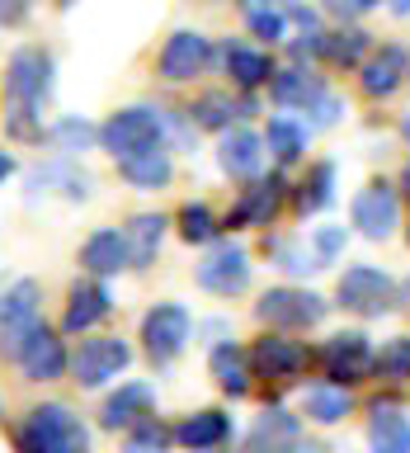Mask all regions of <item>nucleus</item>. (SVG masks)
I'll use <instances>...</instances> for the list:
<instances>
[{
	"instance_id": "1",
	"label": "nucleus",
	"mask_w": 410,
	"mask_h": 453,
	"mask_svg": "<svg viewBox=\"0 0 410 453\" xmlns=\"http://www.w3.org/2000/svg\"><path fill=\"white\" fill-rule=\"evenodd\" d=\"M57 62L48 48H14L0 76V109H5V133L14 142H42V104L52 99Z\"/></svg>"
},
{
	"instance_id": "2",
	"label": "nucleus",
	"mask_w": 410,
	"mask_h": 453,
	"mask_svg": "<svg viewBox=\"0 0 410 453\" xmlns=\"http://www.w3.org/2000/svg\"><path fill=\"white\" fill-rule=\"evenodd\" d=\"M19 453H90V425L66 402H42L14 430Z\"/></svg>"
},
{
	"instance_id": "3",
	"label": "nucleus",
	"mask_w": 410,
	"mask_h": 453,
	"mask_svg": "<svg viewBox=\"0 0 410 453\" xmlns=\"http://www.w3.org/2000/svg\"><path fill=\"white\" fill-rule=\"evenodd\" d=\"M165 142V113L151 109V104H127V109H113L104 123H99V151H109L113 161L133 151H147V147H161Z\"/></svg>"
},
{
	"instance_id": "4",
	"label": "nucleus",
	"mask_w": 410,
	"mask_h": 453,
	"mask_svg": "<svg viewBox=\"0 0 410 453\" xmlns=\"http://www.w3.org/2000/svg\"><path fill=\"white\" fill-rule=\"evenodd\" d=\"M325 311H330V303H325L321 293L311 288H292V283H278V288H264L260 303H254V317H260L269 331H311V326L325 321Z\"/></svg>"
},
{
	"instance_id": "5",
	"label": "nucleus",
	"mask_w": 410,
	"mask_h": 453,
	"mask_svg": "<svg viewBox=\"0 0 410 453\" xmlns=\"http://www.w3.org/2000/svg\"><path fill=\"white\" fill-rule=\"evenodd\" d=\"M127 364H133V345L118 335H85L76 349H71V364L66 373L76 388L95 392V388H109L118 373H127Z\"/></svg>"
},
{
	"instance_id": "6",
	"label": "nucleus",
	"mask_w": 410,
	"mask_h": 453,
	"mask_svg": "<svg viewBox=\"0 0 410 453\" xmlns=\"http://www.w3.org/2000/svg\"><path fill=\"white\" fill-rule=\"evenodd\" d=\"M194 340V311L184 303H156L141 317V349L156 368H170Z\"/></svg>"
},
{
	"instance_id": "7",
	"label": "nucleus",
	"mask_w": 410,
	"mask_h": 453,
	"mask_svg": "<svg viewBox=\"0 0 410 453\" xmlns=\"http://www.w3.org/2000/svg\"><path fill=\"white\" fill-rule=\"evenodd\" d=\"M335 307H345L363 321L387 317L396 307V283H391L387 269H377V265H349L335 283Z\"/></svg>"
},
{
	"instance_id": "8",
	"label": "nucleus",
	"mask_w": 410,
	"mask_h": 453,
	"mask_svg": "<svg viewBox=\"0 0 410 453\" xmlns=\"http://www.w3.org/2000/svg\"><path fill=\"white\" fill-rule=\"evenodd\" d=\"M373 340H368L363 331H335L330 340L321 345L316 354V364H321V373L330 388H359V382L373 378Z\"/></svg>"
},
{
	"instance_id": "9",
	"label": "nucleus",
	"mask_w": 410,
	"mask_h": 453,
	"mask_svg": "<svg viewBox=\"0 0 410 453\" xmlns=\"http://www.w3.org/2000/svg\"><path fill=\"white\" fill-rule=\"evenodd\" d=\"M246 359H250V373H254V378L292 382V378H302L307 368L316 364V354H311L302 340H292V335H283V331H269V335H260V340L246 349Z\"/></svg>"
},
{
	"instance_id": "10",
	"label": "nucleus",
	"mask_w": 410,
	"mask_h": 453,
	"mask_svg": "<svg viewBox=\"0 0 410 453\" xmlns=\"http://www.w3.org/2000/svg\"><path fill=\"white\" fill-rule=\"evenodd\" d=\"M250 269L254 265H250L246 246H236V241H212L208 255L194 269V279H198V288H208L212 297H236V293L250 288Z\"/></svg>"
},
{
	"instance_id": "11",
	"label": "nucleus",
	"mask_w": 410,
	"mask_h": 453,
	"mask_svg": "<svg viewBox=\"0 0 410 453\" xmlns=\"http://www.w3.org/2000/svg\"><path fill=\"white\" fill-rule=\"evenodd\" d=\"M38 303H42V288L34 279H19L0 293V359L14 364V354H19V345L28 340V331L42 321Z\"/></svg>"
},
{
	"instance_id": "12",
	"label": "nucleus",
	"mask_w": 410,
	"mask_h": 453,
	"mask_svg": "<svg viewBox=\"0 0 410 453\" xmlns=\"http://www.w3.org/2000/svg\"><path fill=\"white\" fill-rule=\"evenodd\" d=\"M349 222L359 226V236H368V241H387V236H396V226H401V194H396V184H387V180H368L363 189L353 194Z\"/></svg>"
},
{
	"instance_id": "13",
	"label": "nucleus",
	"mask_w": 410,
	"mask_h": 453,
	"mask_svg": "<svg viewBox=\"0 0 410 453\" xmlns=\"http://www.w3.org/2000/svg\"><path fill=\"white\" fill-rule=\"evenodd\" d=\"M208 66H212V38L198 34V28H175V34L165 38L161 57H156V76L170 81V85L203 76Z\"/></svg>"
},
{
	"instance_id": "14",
	"label": "nucleus",
	"mask_w": 410,
	"mask_h": 453,
	"mask_svg": "<svg viewBox=\"0 0 410 453\" xmlns=\"http://www.w3.org/2000/svg\"><path fill=\"white\" fill-rule=\"evenodd\" d=\"M283 194H288V180L283 175H260V180H250L246 189H240V198L232 208H226V218H222V232H246V226H269L278 218V208H283Z\"/></svg>"
},
{
	"instance_id": "15",
	"label": "nucleus",
	"mask_w": 410,
	"mask_h": 453,
	"mask_svg": "<svg viewBox=\"0 0 410 453\" xmlns=\"http://www.w3.org/2000/svg\"><path fill=\"white\" fill-rule=\"evenodd\" d=\"M14 364H19V373L28 382H57V378H66L71 349L48 321H38L34 331H28V340L19 345V354H14Z\"/></svg>"
},
{
	"instance_id": "16",
	"label": "nucleus",
	"mask_w": 410,
	"mask_h": 453,
	"mask_svg": "<svg viewBox=\"0 0 410 453\" xmlns=\"http://www.w3.org/2000/svg\"><path fill=\"white\" fill-rule=\"evenodd\" d=\"M406 81H410V52L401 42H382V48H373L359 66V90L368 99H391Z\"/></svg>"
},
{
	"instance_id": "17",
	"label": "nucleus",
	"mask_w": 410,
	"mask_h": 453,
	"mask_svg": "<svg viewBox=\"0 0 410 453\" xmlns=\"http://www.w3.org/2000/svg\"><path fill=\"white\" fill-rule=\"evenodd\" d=\"M113 311V297L104 288V279H76L66 293V311H62V335H90L99 321Z\"/></svg>"
},
{
	"instance_id": "18",
	"label": "nucleus",
	"mask_w": 410,
	"mask_h": 453,
	"mask_svg": "<svg viewBox=\"0 0 410 453\" xmlns=\"http://www.w3.org/2000/svg\"><path fill=\"white\" fill-rule=\"evenodd\" d=\"M217 165L232 180H260L264 175V137L254 127H226L217 133Z\"/></svg>"
},
{
	"instance_id": "19",
	"label": "nucleus",
	"mask_w": 410,
	"mask_h": 453,
	"mask_svg": "<svg viewBox=\"0 0 410 453\" xmlns=\"http://www.w3.org/2000/svg\"><path fill=\"white\" fill-rule=\"evenodd\" d=\"M222 71L226 81H232L236 95H254L264 90L269 81H274V57H269L264 48H250V42H222Z\"/></svg>"
},
{
	"instance_id": "20",
	"label": "nucleus",
	"mask_w": 410,
	"mask_h": 453,
	"mask_svg": "<svg viewBox=\"0 0 410 453\" xmlns=\"http://www.w3.org/2000/svg\"><path fill=\"white\" fill-rule=\"evenodd\" d=\"M232 434H236V420L226 416V411H217V406L194 411V416H184L175 425V444L184 453H217V449L232 444Z\"/></svg>"
},
{
	"instance_id": "21",
	"label": "nucleus",
	"mask_w": 410,
	"mask_h": 453,
	"mask_svg": "<svg viewBox=\"0 0 410 453\" xmlns=\"http://www.w3.org/2000/svg\"><path fill=\"white\" fill-rule=\"evenodd\" d=\"M156 416V388L151 382H118V392L104 396L99 406V425L104 430H133L137 420Z\"/></svg>"
},
{
	"instance_id": "22",
	"label": "nucleus",
	"mask_w": 410,
	"mask_h": 453,
	"mask_svg": "<svg viewBox=\"0 0 410 453\" xmlns=\"http://www.w3.org/2000/svg\"><path fill=\"white\" fill-rule=\"evenodd\" d=\"M254 113V99L250 95H232V90H203L184 109V119L194 127H208V133H226L236 119H250Z\"/></svg>"
},
{
	"instance_id": "23",
	"label": "nucleus",
	"mask_w": 410,
	"mask_h": 453,
	"mask_svg": "<svg viewBox=\"0 0 410 453\" xmlns=\"http://www.w3.org/2000/svg\"><path fill=\"white\" fill-rule=\"evenodd\" d=\"M297 439H302V420L283 406H264L246 434V449L250 453H288Z\"/></svg>"
},
{
	"instance_id": "24",
	"label": "nucleus",
	"mask_w": 410,
	"mask_h": 453,
	"mask_svg": "<svg viewBox=\"0 0 410 453\" xmlns=\"http://www.w3.org/2000/svg\"><path fill=\"white\" fill-rule=\"evenodd\" d=\"M118 175L133 184V189L156 194V189H165V184L175 180V156H170V147L161 142V147H147V151L123 156V161H118Z\"/></svg>"
},
{
	"instance_id": "25",
	"label": "nucleus",
	"mask_w": 410,
	"mask_h": 453,
	"mask_svg": "<svg viewBox=\"0 0 410 453\" xmlns=\"http://www.w3.org/2000/svg\"><path fill=\"white\" fill-rule=\"evenodd\" d=\"M368 453H410V416L396 402H373L368 411Z\"/></svg>"
},
{
	"instance_id": "26",
	"label": "nucleus",
	"mask_w": 410,
	"mask_h": 453,
	"mask_svg": "<svg viewBox=\"0 0 410 453\" xmlns=\"http://www.w3.org/2000/svg\"><path fill=\"white\" fill-rule=\"evenodd\" d=\"M80 269L90 279H113V274H123L127 269V241L123 232H113V226H99V232L85 236V246H80Z\"/></svg>"
},
{
	"instance_id": "27",
	"label": "nucleus",
	"mask_w": 410,
	"mask_h": 453,
	"mask_svg": "<svg viewBox=\"0 0 410 453\" xmlns=\"http://www.w3.org/2000/svg\"><path fill=\"white\" fill-rule=\"evenodd\" d=\"M264 156H274V165H297L307 156V142H311V127L292 113H274L264 123Z\"/></svg>"
},
{
	"instance_id": "28",
	"label": "nucleus",
	"mask_w": 410,
	"mask_h": 453,
	"mask_svg": "<svg viewBox=\"0 0 410 453\" xmlns=\"http://www.w3.org/2000/svg\"><path fill=\"white\" fill-rule=\"evenodd\" d=\"M165 218L161 212H137L127 218L123 226V241H127V269H151L156 255H161V241H165Z\"/></svg>"
},
{
	"instance_id": "29",
	"label": "nucleus",
	"mask_w": 410,
	"mask_h": 453,
	"mask_svg": "<svg viewBox=\"0 0 410 453\" xmlns=\"http://www.w3.org/2000/svg\"><path fill=\"white\" fill-rule=\"evenodd\" d=\"M48 189H62V198L80 203V198H90V175H85L71 156H62V161L38 165L34 175H28V198H38V194H48Z\"/></svg>"
},
{
	"instance_id": "30",
	"label": "nucleus",
	"mask_w": 410,
	"mask_h": 453,
	"mask_svg": "<svg viewBox=\"0 0 410 453\" xmlns=\"http://www.w3.org/2000/svg\"><path fill=\"white\" fill-rule=\"evenodd\" d=\"M321 90H325V81L316 76V66H297V62L274 71V81H269V99L278 109H307Z\"/></svg>"
},
{
	"instance_id": "31",
	"label": "nucleus",
	"mask_w": 410,
	"mask_h": 453,
	"mask_svg": "<svg viewBox=\"0 0 410 453\" xmlns=\"http://www.w3.org/2000/svg\"><path fill=\"white\" fill-rule=\"evenodd\" d=\"M208 368H212V378H217V388L226 396H246L250 392V359H246V349L236 345V340H217L208 354Z\"/></svg>"
},
{
	"instance_id": "32",
	"label": "nucleus",
	"mask_w": 410,
	"mask_h": 453,
	"mask_svg": "<svg viewBox=\"0 0 410 453\" xmlns=\"http://www.w3.org/2000/svg\"><path fill=\"white\" fill-rule=\"evenodd\" d=\"M330 203H335V161L307 165L302 184L292 189V208L302 212V218H316V212H325Z\"/></svg>"
},
{
	"instance_id": "33",
	"label": "nucleus",
	"mask_w": 410,
	"mask_h": 453,
	"mask_svg": "<svg viewBox=\"0 0 410 453\" xmlns=\"http://www.w3.org/2000/svg\"><path fill=\"white\" fill-rule=\"evenodd\" d=\"M368 52H373V34H363V28H353V24L325 34V42H321V62L325 66H345V71H359Z\"/></svg>"
},
{
	"instance_id": "34",
	"label": "nucleus",
	"mask_w": 410,
	"mask_h": 453,
	"mask_svg": "<svg viewBox=\"0 0 410 453\" xmlns=\"http://www.w3.org/2000/svg\"><path fill=\"white\" fill-rule=\"evenodd\" d=\"M353 411L349 392L345 388H330V382H316V388L302 392V416L316 420V425H339Z\"/></svg>"
},
{
	"instance_id": "35",
	"label": "nucleus",
	"mask_w": 410,
	"mask_h": 453,
	"mask_svg": "<svg viewBox=\"0 0 410 453\" xmlns=\"http://www.w3.org/2000/svg\"><path fill=\"white\" fill-rule=\"evenodd\" d=\"M48 142L57 147V156H71V161H76L80 151L99 147V127L85 123V119H76V113H66V119H57V123L48 127Z\"/></svg>"
},
{
	"instance_id": "36",
	"label": "nucleus",
	"mask_w": 410,
	"mask_h": 453,
	"mask_svg": "<svg viewBox=\"0 0 410 453\" xmlns=\"http://www.w3.org/2000/svg\"><path fill=\"white\" fill-rule=\"evenodd\" d=\"M175 226H179V241H189V246H212L222 236V218L208 203H184L175 212Z\"/></svg>"
},
{
	"instance_id": "37",
	"label": "nucleus",
	"mask_w": 410,
	"mask_h": 453,
	"mask_svg": "<svg viewBox=\"0 0 410 453\" xmlns=\"http://www.w3.org/2000/svg\"><path fill=\"white\" fill-rule=\"evenodd\" d=\"M170 449H175V430L156 416L137 420L133 430L123 434V453H170Z\"/></svg>"
},
{
	"instance_id": "38",
	"label": "nucleus",
	"mask_w": 410,
	"mask_h": 453,
	"mask_svg": "<svg viewBox=\"0 0 410 453\" xmlns=\"http://www.w3.org/2000/svg\"><path fill=\"white\" fill-rule=\"evenodd\" d=\"M240 5H246V24H250L254 38H264V42H283V38H288V19H283L278 0H240Z\"/></svg>"
},
{
	"instance_id": "39",
	"label": "nucleus",
	"mask_w": 410,
	"mask_h": 453,
	"mask_svg": "<svg viewBox=\"0 0 410 453\" xmlns=\"http://www.w3.org/2000/svg\"><path fill=\"white\" fill-rule=\"evenodd\" d=\"M373 373L387 378V382H406L410 378V335L382 340V349L373 354Z\"/></svg>"
},
{
	"instance_id": "40",
	"label": "nucleus",
	"mask_w": 410,
	"mask_h": 453,
	"mask_svg": "<svg viewBox=\"0 0 410 453\" xmlns=\"http://www.w3.org/2000/svg\"><path fill=\"white\" fill-rule=\"evenodd\" d=\"M264 246L274 250V260H278L283 274H316V269H321L316 255H307L302 246H292V241H264Z\"/></svg>"
},
{
	"instance_id": "41",
	"label": "nucleus",
	"mask_w": 410,
	"mask_h": 453,
	"mask_svg": "<svg viewBox=\"0 0 410 453\" xmlns=\"http://www.w3.org/2000/svg\"><path fill=\"white\" fill-rule=\"evenodd\" d=\"M302 113H307L302 123L311 127V133H316V127H335L339 119H345V99H339L335 90H321V95L311 99V104H307Z\"/></svg>"
},
{
	"instance_id": "42",
	"label": "nucleus",
	"mask_w": 410,
	"mask_h": 453,
	"mask_svg": "<svg viewBox=\"0 0 410 453\" xmlns=\"http://www.w3.org/2000/svg\"><path fill=\"white\" fill-rule=\"evenodd\" d=\"M345 246H349V226H339V222H325L311 232V255H316L321 265H330L335 255H345Z\"/></svg>"
},
{
	"instance_id": "43",
	"label": "nucleus",
	"mask_w": 410,
	"mask_h": 453,
	"mask_svg": "<svg viewBox=\"0 0 410 453\" xmlns=\"http://www.w3.org/2000/svg\"><path fill=\"white\" fill-rule=\"evenodd\" d=\"M382 0H321V10L325 14H335V19H345V24H353L359 14H368V10H377Z\"/></svg>"
},
{
	"instance_id": "44",
	"label": "nucleus",
	"mask_w": 410,
	"mask_h": 453,
	"mask_svg": "<svg viewBox=\"0 0 410 453\" xmlns=\"http://www.w3.org/2000/svg\"><path fill=\"white\" fill-rule=\"evenodd\" d=\"M34 10V0H0V28H19Z\"/></svg>"
},
{
	"instance_id": "45",
	"label": "nucleus",
	"mask_w": 410,
	"mask_h": 453,
	"mask_svg": "<svg viewBox=\"0 0 410 453\" xmlns=\"http://www.w3.org/2000/svg\"><path fill=\"white\" fill-rule=\"evenodd\" d=\"M288 453H330V444H321V439H297Z\"/></svg>"
},
{
	"instance_id": "46",
	"label": "nucleus",
	"mask_w": 410,
	"mask_h": 453,
	"mask_svg": "<svg viewBox=\"0 0 410 453\" xmlns=\"http://www.w3.org/2000/svg\"><path fill=\"white\" fill-rule=\"evenodd\" d=\"M382 5H387L396 19H410V0H382Z\"/></svg>"
},
{
	"instance_id": "47",
	"label": "nucleus",
	"mask_w": 410,
	"mask_h": 453,
	"mask_svg": "<svg viewBox=\"0 0 410 453\" xmlns=\"http://www.w3.org/2000/svg\"><path fill=\"white\" fill-rule=\"evenodd\" d=\"M10 175H14V156H10L5 147H0V184H5Z\"/></svg>"
},
{
	"instance_id": "48",
	"label": "nucleus",
	"mask_w": 410,
	"mask_h": 453,
	"mask_svg": "<svg viewBox=\"0 0 410 453\" xmlns=\"http://www.w3.org/2000/svg\"><path fill=\"white\" fill-rule=\"evenodd\" d=\"M396 194L410 198V161H406V170H401V180H396Z\"/></svg>"
},
{
	"instance_id": "49",
	"label": "nucleus",
	"mask_w": 410,
	"mask_h": 453,
	"mask_svg": "<svg viewBox=\"0 0 410 453\" xmlns=\"http://www.w3.org/2000/svg\"><path fill=\"white\" fill-rule=\"evenodd\" d=\"M401 137H406V147H410V113L401 119Z\"/></svg>"
},
{
	"instance_id": "50",
	"label": "nucleus",
	"mask_w": 410,
	"mask_h": 453,
	"mask_svg": "<svg viewBox=\"0 0 410 453\" xmlns=\"http://www.w3.org/2000/svg\"><path fill=\"white\" fill-rule=\"evenodd\" d=\"M71 5H76V0H57V10H71Z\"/></svg>"
},
{
	"instance_id": "51",
	"label": "nucleus",
	"mask_w": 410,
	"mask_h": 453,
	"mask_svg": "<svg viewBox=\"0 0 410 453\" xmlns=\"http://www.w3.org/2000/svg\"><path fill=\"white\" fill-rule=\"evenodd\" d=\"M0 416H5V402H0Z\"/></svg>"
},
{
	"instance_id": "52",
	"label": "nucleus",
	"mask_w": 410,
	"mask_h": 453,
	"mask_svg": "<svg viewBox=\"0 0 410 453\" xmlns=\"http://www.w3.org/2000/svg\"><path fill=\"white\" fill-rule=\"evenodd\" d=\"M406 241H410V226H406Z\"/></svg>"
},
{
	"instance_id": "53",
	"label": "nucleus",
	"mask_w": 410,
	"mask_h": 453,
	"mask_svg": "<svg viewBox=\"0 0 410 453\" xmlns=\"http://www.w3.org/2000/svg\"><path fill=\"white\" fill-rule=\"evenodd\" d=\"M217 453H222V449H217Z\"/></svg>"
}]
</instances>
